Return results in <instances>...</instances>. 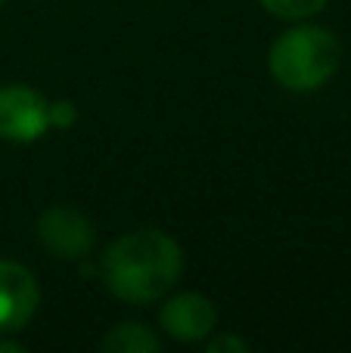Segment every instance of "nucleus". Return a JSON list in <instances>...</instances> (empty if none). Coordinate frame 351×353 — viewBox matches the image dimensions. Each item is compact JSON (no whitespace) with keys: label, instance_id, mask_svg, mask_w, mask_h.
Wrapping results in <instances>:
<instances>
[{"label":"nucleus","instance_id":"obj_1","mask_svg":"<svg viewBox=\"0 0 351 353\" xmlns=\"http://www.w3.org/2000/svg\"><path fill=\"white\" fill-rule=\"evenodd\" d=\"M184 273V251L178 239L162 230H134L106 245L99 257V279L112 298L146 307L171 294Z\"/></svg>","mask_w":351,"mask_h":353},{"label":"nucleus","instance_id":"obj_2","mask_svg":"<svg viewBox=\"0 0 351 353\" xmlns=\"http://www.w3.org/2000/svg\"><path fill=\"white\" fill-rule=\"evenodd\" d=\"M342 65V43L323 25H292L274 37L267 72L292 93H314L333 81Z\"/></svg>","mask_w":351,"mask_h":353},{"label":"nucleus","instance_id":"obj_3","mask_svg":"<svg viewBox=\"0 0 351 353\" xmlns=\"http://www.w3.org/2000/svg\"><path fill=\"white\" fill-rule=\"evenodd\" d=\"M37 242L56 261H84L97 248V226L72 205H50L35 223Z\"/></svg>","mask_w":351,"mask_h":353},{"label":"nucleus","instance_id":"obj_4","mask_svg":"<svg viewBox=\"0 0 351 353\" xmlns=\"http://www.w3.org/2000/svg\"><path fill=\"white\" fill-rule=\"evenodd\" d=\"M50 128V99L41 90L25 84L0 87V140L37 143Z\"/></svg>","mask_w":351,"mask_h":353},{"label":"nucleus","instance_id":"obj_5","mask_svg":"<svg viewBox=\"0 0 351 353\" xmlns=\"http://www.w3.org/2000/svg\"><path fill=\"white\" fill-rule=\"evenodd\" d=\"M165 304L159 310V325L171 341L180 344H199L215 332L218 310L205 294L199 292H178L165 294Z\"/></svg>","mask_w":351,"mask_h":353},{"label":"nucleus","instance_id":"obj_6","mask_svg":"<svg viewBox=\"0 0 351 353\" xmlns=\"http://www.w3.org/2000/svg\"><path fill=\"white\" fill-rule=\"evenodd\" d=\"M41 304V288L28 267L0 257V335H16L31 323Z\"/></svg>","mask_w":351,"mask_h":353},{"label":"nucleus","instance_id":"obj_7","mask_svg":"<svg viewBox=\"0 0 351 353\" xmlns=\"http://www.w3.org/2000/svg\"><path fill=\"white\" fill-rule=\"evenodd\" d=\"M99 347L109 353H159L162 338L143 323H118L103 335Z\"/></svg>","mask_w":351,"mask_h":353},{"label":"nucleus","instance_id":"obj_8","mask_svg":"<svg viewBox=\"0 0 351 353\" xmlns=\"http://www.w3.org/2000/svg\"><path fill=\"white\" fill-rule=\"evenodd\" d=\"M265 6V12L277 19H286V22H305V19L317 16L330 0H258Z\"/></svg>","mask_w":351,"mask_h":353},{"label":"nucleus","instance_id":"obj_9","mask_svg":"<svg viewBox=\"0 0 351 353\" xmlns=\"http://www.w3.org/2000/svg\"><path fill=\"white\" fill-rule=\"evenodd\" d=\"M50 121L56 130H68L78 121V105L72 99H50Z\"/></svg>","mask_w":351,"mask_h":353},{"label":"nucleus","instance_id":"obj_10","mask_svg":"<svg viewBox=\"0 0 351 353\" xmlns=\"http://www.w3.org/2000/svg\"><path fill=\"white\" fill-rule=\"evenodd\" d=\"M205 350L209 353H249V344H246V338H240V335H215V332H211V335L205 338Z\"/></svg>","mask_w":351,"mask_h":353},{"label":"nucleus","instance_id":"obj_11","mask_svg":"<svg viewBox=\"0 0 351 353\" xmlns=\"http://www.w3.org/2000/svg\"><path fill=\"white\" fill-rule=\"evenodd\" d=\"M22 344L19 341H6V335H0V353H19Z\"/></svg>","mask_w":351,"mask_h":353},{"label":"nucleus","instance_id":"obj_12","mask_svg":"<svg viewBox=\"0 0 351 353\" xmlns=\"http://www.w3.org/2000/svg\"><path fill=\"white\" fill-rule=\"evenodd\" d=\"M3 3H6V0H0V10H3Z\"/></svg>","mask_w":351,"mask_h":353}]
</instances>
